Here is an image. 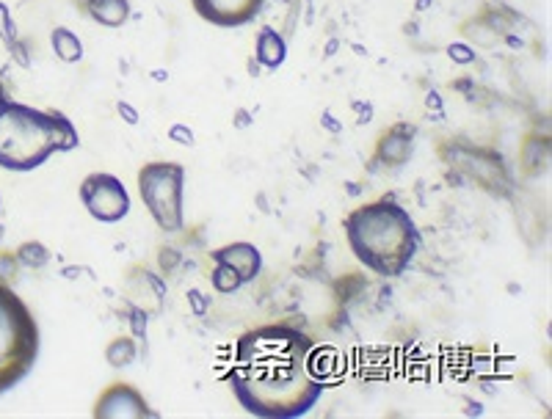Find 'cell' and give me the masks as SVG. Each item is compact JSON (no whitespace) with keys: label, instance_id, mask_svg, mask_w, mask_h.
<instances>
[{"label":"cell","instance_id":"8","mask_svg":"<svg viewBox=\"0 0 552 419\" xmlns=\"http://www.w3.org/2000/svg\"><path fill=\"white\" fill-rule=\"evenodd\" d=\"M191 6L216 28H243L260 17L265 0H191Z\"/></svg>","mask_w":552,"mask_h":419},{"label":"cell","instance_id":"9","mask_svg":"<svg viewBox=\"0 0 552 419\" xmlns=\"http://www.w3.org/2000/svg\"><path fill=\"white\" fill-rule=\"evenodd\" d=\"M414 136H417V130L409 122L392 125L387 133H381L379 144H376V163L390 166V169L406 166L414 152Z\"/></svg>","mask_w":552,"mask_h":419},{"label":"cell","instance_id":"7","mask_svg":"<svg viewBox=\"0 0 552 419\" xmlns=\"http://www.w3.org/2000/svg\"><path fill=\"white\" fill-rule=\"evenodd\" d=\"M94 419H155L158 411H152L147 397L138 392L133 384H116L105 386L103 395L97 397L92 411Z\"/></svg>","mask_w":552,"mask_h":419},{"label":"cell","instance_id":"17","mask_svg":"<svg viewBox=\"0 0 552 419\" xmlns=\"http://www.w3.org/2000/svg\"><path fill=\"white\" fill-rule=\"evenodd\" d=\"M20 260H17V254L14 251H6L0 249V284H9V287H14L17 284V279H20Z\"/></svg>","mask_w":552,"mask_h":419},{"label":"cell","instance_id":"2","mask_svg":"<svg viewBox=\"0 0 552 419\" xmlns=\"http://www.w3.org/2000/svg\"><path fill=\"white\" fill-rule=\"evenodd\" d=\"M343 232L351 254L384 279L403 276L420 249V229L392 196L359 204L343 218Z\"/></svg>","mask_w":552,"mask_h":419},{"label":"cell","instance_id":"14","mask_svg":"<svg viewBox=\"0 0 552 419\" xmlns=\"http://www.w3.org/2000/svg\"><path fill=\"white\" fill-rule=\"evenodd\" d=\"M138 356V345L133 337H116V340L108 342V348H105V362L111 364V367H130V364L136 362Z\"/></svg>","mask_w":552,"mask_h":419},{"label":"cell","instance_id":"20","mask_svg":"<svg viewBox=\"0 0 552 419\" xmlns=\"http://www.w3.org/2000/svg\"><path fill=\"white\" fill-rule=\"evenodd\" d=\"M169 138H172L174 144H183V147H194L196 144L194 133H191L185 125H180V122L169 127Z\"/></svg>","mask_w":552,"mask_h":419},{"label":"cell","instance_id":"21","mask_svg":"<svg viewBox=\"0 0 552 419\" xmlns=\"http://www.w3.org/2000/svg\"><path fill=\"white\" fill-rule=\"evenodd\" d=\"M9 53L14 56V61L20 64V67H31V58H28V47H25V42H14V45H9Z\"/></svg>","mask_w":552,"mask_h":419},{"label":"cell","instance_id":"1","mask_svg":"<svg viewBox=\"0 0 552 419\" xmlns=\"http://www.w3.org/2000/svg\"><path fill=\"white\" fill-rule=\"evenodd\" d=\"M315 353L318 342L301 329L260 326L235 342L227 384L252 417H304L326 389L315 370Z\"/></svg>","mask_w":552,"mask_h":419},{"label":"cell","instance_id":"23","mask_svg":"<svg viewBox=\"0 0 552 419\" xmlns=\"http://www.w3.org/2000/svg\"><path fill=\"white\" fill-rule=\"evenodd\" d=\"M116 111H119V116L125 119L127 125H138V111L130 105V102H116Z\"/></svg>","mask_w":552,"mask_h":419},{"label":"cell","instance_id":"3","mask_svg":"<svg viewBox=\"0 0 552 419\" xmlns=\"http://www.w3.org/2000/svg\"><path fill=\"white\" fill-rule=\"evenodd\" d=\"M78 144L75 125L56 108H34L12 97L0 105V169L34 171Z\"/></svg>","mask_w":552,"mask_h":419},{"label":"cell","instance_id":"6","mask_svg":"<svg viewBox=\"0 0 552 419\" xmlns=\"http://www.w3.org/2000/svg\"><path fill=\"white\" fill-rule=\"evenodd\" d=\"M81 202L100 224H116L130 213V193L119 177L105 171H94L81 182Z\"/></svg>","mask_w":552,"mask_h":419},{"label":"cell","instance_id":"22","mask_svg":"<svg viewBox=\"0 0 552 419\" xmlns=\"http://www.w3.org/2000/svg\"><path fill=\"white\" fill-rule=\"evenodd\" d=\"M188 301L194 304V315H205L207 306H210V298H205L199 290H188Z\"/></svg>","mask_w":552,"mask_h":419},{"label":"cell","instance_id":"19","mask_svg":"<svg viewBox=\"0 0 552 419\" xmlns=\"http://www.w3.org/2000/svg\"><path fill=\"white\" fill-rule=\"evenodd\" d=\"M448 56L456 61V64H472L475 61V50H472L470 45H464V42H453V45L448 47Z\"/></svg>","mask_w":552,"mask_h":419},{"label":"cell","instance_id":"24","mask_svg":"<svg viewBox=\"0 0 552 419\" xmlns=\"http://www.w3.org/2000/svg\"><path fill=\"white\" fill-rule=\"evenodd\" d=\"M3 97H9V89H6V83L0 80V100H3Z\"/></svg>","mask_w":552,"mask_h":419},{"label":"cell","instance_id":"11","mask_svg":"<svg viewBox=\"0 0 552 419\" xmlns=\"http://www.w3.org/2000/svg\"><path fill=\"white\" fill-rule=\"evenodd\" d=\"M254 58L257 64H263L265 69H279L288 58V42L285 36L274 31L271 25H265L263 31L257 34V45H254Z\"/></svg>","mask_w":552,"mask_h":419},{"label":"cell","instance_id":"15","mask_svg":"<svg viewBox=\"0 0 552 419\" xmlns=\"http://www.w3.org/2000/svg\"><path fill=\"white\" fill-rule=\"evenodd\" d=\"M17 260H20V265L23 268H28V271H42L47 262L53 260V254H50V249H47L45 243H39V240H25L23 246H17Z\"/></svg>","mask_w":552,"mask_h":419},{"label":"cell","instance_id":"12","mask_svg":"<svg viewBox=\"0 0 552 419\" xmlns=\"http://www.w3.org/2000/svg\"><path fill=\"white\" fill-rule=\"evenodd\" d=\"M86 14L103 28H122L130 20V0H86Z\"/></svg>","mask_w":552,"mask_h":419},{"label":"cell","instance_id":"18","mask_svg":"<svg viewBox=\"0 0 552 419\" xmlns=\"http://www.w3.org/2000/svg\"><path fill=\"white\" fill-rule=\"evenodd\" d=\"M20 36H17V25H14V17H12V9L0 0V42L9 47L14 45Z\"/></svg>","mask_w":552,"mask_h":419},{"label":"cell","instance_id":"16","mask_svg":"<svg viewBox=\"0 0 552 419\" xmlns=\"http://www.w3.org/2000/svg\"><path fill=\"white\" fill-rule=\"evenodd\" d=\"M210 284H213V290L221 295L238 293V290L243 287L241 276L232 271L230 265H221V262H216V268H213V273H210Z\"/></svg>","mask_w":552,"mask_h":419},{"label":"cell","instance_id":"13","mask_svg":"<svg viewBox=\"0 0 552 419\" xmlns=\"http://www.w3.org/2000/svg\"><path fill=\"white\" fill-rule=\"evenodd\" d=\"M50 45H53V53H56L64 64H78L83 58L81 39L72 34L69 28H64V25H58L56 31L50 34Z\"/></svg>","mask_w":552,"mask_h":419},{"label":"cell","instance_id":"10","mask_svg":"<svg viewBox=\"0 0 552 419\" xmlns=\"http://www.w3.org/2000/svg\"><path fill=\"white\" fill-rule=\"evenodd\" d=\"M210 260L230 265L232 271L241 276L243 284L254 282L260 276V271H263V254H260V249L254 243H246V240H238V243L210 251Z\"/></svg>","mask_w":552,"mask_h":419},{"label":"cell","instance_id":"4","mask_svg":"<svg viewBox=\"0 0 552 419\" xmlns=\"http://www.w3.org/2000/svg\"><path fill=\"white\" fill-rule=\"evenodd\" d=\"M39 323L9 284H0V395L28 378L39 359Z\"/></svg>","mask_w":552,"mask_h":419},{"label":"cell","instance_id":"5","mask_svg":"<svg viewBox=\"0 0 552 419\" xmlns=\"http://www.w3.org/2000/svg\"><path fill=\"white\" fill-rule=\"evenodd\" d=\"M138 196L161 232L185 227V166L174 160H152L138 169Z\"/></svg>","mask_w":552,"mask_h":419}]
</instances>
